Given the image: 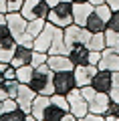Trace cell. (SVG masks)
<instances>
[{
	"instance_id": "5b68a950",
	"label": "cell",
	"mask_w": 119,
	"mask_h": 121,
	"mask_svg": "<svg viewBox=\"0 0 119 121\" xmlns=\"http://www.w3.org/2000/svg\"><path fill=\"white\" fill-rule=\"evenodd\" d=\"M47 20L59 28H67L69 24H73V0H63L59 4L51 6Z\"/></svg>"
},
{
	"instance_id": "7a4b0ae2",
	"label": "cell",
	"mask_w": 119,
	"mask_h": 121,
	"mask_svg": "<svg viewBox=\"0 0 119 121\" xmlns=\"http://www.w3.org/2000/svg\"><path fill=\"white\" fill-rule=\"evenodd\" d=\"M53 77H55V71L44 63V65L34 67L32 79H30L28 85L34 89L36 95H53V93H55V83H53Z\"/></svg>"
},
{
	"instance_id": "e575fe53",
	"label": "cell",
	"mask_w": 119,
	"mask_h": 121,
	"mask_svg": "<svg viewBox=\"0 0 119 121\" xmlns=\"http://www.w3.org/2000/svg\"><path fill=\"white\" fill-rule=\"evenodd\" d=\"M61 121H79V119H77V115H75V113L67 111V113L63 115V119H61Z\"/></svg>"
},
{
	"instance_id": "4316f807",
	"label": "cell",
	"mask_w": 119,
	"mask_h": 121,
	"mask_svg": "<svg viewBox=\"0 0 119 121\" xmlns=\"http://www.w3.org/2000/svg\"><path fill=\"white\" fill-rule=\"evenodd\" d=\"M105 121H119V103H115V101L109 103L107 113H105Z\"/></svg>"
},
{
	"instance_id": "1f68e13d",
	"label": "cell",
	"mask_w": 119,
	"mask_h": 121,
	"mask_svg": "<svg viewBox=\"0 0 119 121\" xmlns=\"http://www.w3.org/2000/svg\"><path fill=\"white\" fill-rule=\"evenodd\" d=\"M14 48H0V63H10L14 56Z\"/></svg>"
},
{
	"instance_id": "d590c367",
	"label": "cell",
	"mask_w": 119,
	"mask_h": 121,
	"mask_svg": "<svg viewBox=\"0 0 119 121\" xmlns=\"http://www.w3.org/2000/svg\"><path fill=\"white\" fill-rule=\"evenodd\" d=\"M105 4L109 6L111 10H119V0H105Z\"/></svg>"
},
{
	"instance_id": "ffe728a7",
	"label": "cell",
	"mask_w": 119,
	"mask_h": 121,
	"mask_svg": "<svg viewBox=\"0 0 119 121\" xmlns=\"http://www.w3.org/2000/svg\"><path fill=\"white\" fill-rule=\"evenodd\" d=\"M18 85H20V83H18L16 79H4V81L0 83V101L8 99V97H16Z\"/></svg>"
},
{
	"instance_id": "b9f144b4",
	"label": "cell",
	"mask_w": 119,
	"mask_h": 121,
	"mask_svg": "<svg viewBox=\"0 0 119 121\" xmlns=\"http://www.w3.org/2000/svg\"><path fill=\"white\" fill-rule=\"evenodd\" d=\"M0 111H2V101H0Z\"/></svg>"
},
{
	"instance_id": "f1b7e54d",
	"label": "cell",
	"mask_w": 119,
	"mask_h": 121,
	"mask_svg": "<svg viewBox=\"0 0 119 121\" xmlns=\"http://www.w3.org/2000/svg\"><path fill=\"white\" fill-rule=\"evenodd\" d=\"M48 59V52H43V51H34L32 52V63L30 65L32 67H38V65H44Z\"/></svg>"
},
{
	"instance_id": "ab89813d",
	"label": "cell",
	"mask_w": 119,
	"mask_h": 121,
	"mask_svg": "<svg viewBox=\"0 0 119 121\" xmlns=\"http://www.w3.org/2000/svg\"><path fill=\"white\" fill-rule=\"evenodd\" d=\"M4 22H6V14L0 12V24H4Z\"/></svg>"
},
{
	"instance_id": "603a6c76",
	"label": "cell",
	"mask_w": 119,
	"mask_h": 121,
	"mask_svg": "<svg viewBox=\"0 0 119 121\" xmlns=\"http://www.w3.org/2000/svg\"><path fill=\"white\" fill-rule=\"evenodd\" d=\"M32 71H34L32 65L16 67V81L18 83H30V79H32Z\"/></svg>"
},
{
	"instance_id": "83f0119b",
	"label": "cell",
	"mask_w": 119,
	"mask_h": 121,
	"mask_svg": "<svg viewBox=\"0 0 119 121\" xmlns=\"http://www.w3.org/2000/svg\"><path fill=\"white\" fill-rule=\"evenodd\" d=\"M109 97H111V101L119 103V71H115V73H113V85H111Z\"/></svg>"
},
{
	"instance_id": "484cf974",
	"label": "cell",
	"mask_w": 119,
	"mask_h": 121,
	"mask_svg": "<svg viewBox=\"0 0 119 121\" xmlns=\"http://www.w3.org/2000/svg\"><path fill=\"white\" fill-rule=\"evenodd\" d=\"M24 119H26V113L20 107L8 113H0V121H24Z\"/></svg>"
},
{
	"instance_id": "9c48e42d",
	"label": "cell",
	"mask_w": 119,
	"mask_h": 121,
	"mask_svg": "<svg viewBox=\"0 0 119 121\" xmlns=\"http://www.w3.org/2000/svg\"><path fill=\"white\" fill-rule=\"evenodd\" d=\"M67 101H69V111L71 113H75L77 115V119L81 121L83 117H85V113L89 111V105H87V99L83 97V93H81V89L79 87H75L73 91H69L67 95Z\"/></svg>"
},
{
	"instance_id": "2e32d148",
	"label": "cell",
	"mask_w": 119,
	"mask_h": 121,
	"mask_svg": "<svg viewBox=\"0 0 119 121\" xmlns=\"http://www.w3.org/2000/svg\"><path fill=\"white\" fill-rule=\"evenodd\" d=\"M32 52H34V48L28 47V44H16V48H14V56H12V60H10V65H12V67L30 65V63H32Z\"/></svg>"
},
{
	"instance_id": "5bb4252c",
	"label": "cell",
	"mask_w": 119,
	"mask_h": 121,
	"mask_svg": "<svg viewBox=\"0 0 119 121\" xmlns=\"http://www.w3.org/2000/svg\"><path fill=\"white\" fill-rule=\"evenodd\" d=\"M99 69H107V71H119V51L105 47L101 51V60H99Z\"/></svg>"
},
{
	"instance_id": "f546056e",
	"label": "cell",
	"mask_w": 119,
	"mask_h": 121,
	"mask_svg": "<svg viewBox=\"0 0 119 121\" xmlns=\"http://www.w3.org/2000/svg\"><path fill=\"white\" fill-rule=\"evenodd\" d=\"M14 109H18V103L14 97H8V99L2 101V111L0 113H8V111H14Z\"/></svg>"
},
{
	"instance_id": "7402d4cb",
	"label": "cell",
	"mask_w": 119,
	"mask_h": 121,
	"mask_svg": "<svg viewBox=\"0 0 119 121\" xmlns=\"http://www.w3.org/2000/svg\"><path fill=\"white\" fill-rule=\"evenodd\" d=\"M44 24H47V18H32V20H28V26H26L28 36H32V40H34V36L44 28Z\"/></svg>"
},
{
	"instance_id": "8fae6325",
	"label": "cell",
	"mask_w": 119,
	"mask_h": 121,
	"mask_svg": "<svg viewBox=\"0 0 119 121\" xmlns=\"http://www.w3.org/2000/svg\"><path fill=\"white\" fill-rule=\"evenodd\" d=\"M34 97H36V93H34L32 87H30L28 83H20V85H18V91H16V97H14V99H16L18 107H20L24 113H30Z\"/></svg>"
},
{
	"instance_id": "836d02e7",
	"label": "cell",
	"mask_w": 119,
	"mask_h": 121,
	"mask_svg": "<svg viewBox=\"0 0 119 121\" xmlns=\"http://www.w3.org/2000/svg\"><path fill=\"white\" fill-rule=\"evenodd\" d=\"M99 60H101V51H91L89 52V63L91 65H99Z\"/></svg>"
},
{
	"instance_id": "ac0fdd59",
	"label": "cell",
	"mask_w": 119,
	"mask_h": 121,
	"mask_svg": "<svg viewBox=\"0 0 119 121\" xmlns=\"http://www.w3.org/2000/svg\"><path fill=\"white\" fill-rule=\"evenodd\" d=\"M89 52H91V48L87 44H75V47L69 48L67 55L73 65H85V63H89Z\"/></svg>"
},
{
	"instance_id": "60d3db41",
	"label": "cell",
	"mask_w": 119,
	"mask_h": 121,
	"mask_svg": "<svg viewBox=\"0 0 119 121\" xmlns=\"http://www.w3.org/2000/svg\"><path fill=\"white\" fill-rule=\"evenodd\" d=\"M73 2H89V0H73Z\"/></svg>"
},
{
	"instance_id": "277c9868",
	"label": "cell",
	"mask_w": 119,
	"mask_h": 121,
	"mask_svg": "<svg viewBox=\"0 0 119 121\" xmlns=\"http://www.w3.org/2000/svg\"><path fill=\"white\" fill-rule=\"evenodd\" d=\"M83 93V97L87 99V105H89V111L93 113H101V115H105L107 113V107H109L111 103V97L109 93H101V91L93 89L91 85H85V87H79Z\"/></svg>"
},
{
	"instance_id": "4fadbf2b",
	"label": "cell",
	"mask_w": 119,
	"mask_h": 121,
	"mask_svg": "<svg viewBox=\"0 0 119 121\" xmlns=\"http://www.w3.org/2000/svg\"><path fill=\"white\" fill-rule=\"evenodd\" d=\"M111 85H113V71H107V69H97L93 81H91V87L101 93H109Z\"/></svg>"
},
{
	"instance_id": "ba28073f",
	"label": "cell",
	"mask_w": 119,
	"mask_h": 121,
	"mask_svg": "<svg viewBox=\"0 0 119 121\" xmlns=\"http://www.w3.org/2000/svg\"><path fill=\"white\" fill-rule=\"evenodd\" d=\"M48 10H51V6L47 0H24L20 12L26 20H32V18H47Z\"/></svg>"
},
{
	"instance_id": "d4e9b609",
	"label": "cell",
	"mask_w": 119,
	"mask_h": 121,
	"mask_svg": "<svg viewBox=\"0 0 119 121\" xmlns=\"http://www.w3.org/2000/svg\"><path fill=\"white\" fill-rule=\"evenodd\" d=\"M105 44L113 51H119V32L113 28H105Z\"/></svg>"
},
{
	"instance_id": "44dd1931",
	"label": "cell",
	"mask_w": 119,
	"mask_h": 121,
	"mask_svg": "<svg viewBox=\"0 0 119 121\" xmlns=\"http://www.w3.org/2000/svg\"><path fill=\"white\" fill-rule=\"evenodd\" d=\"M16 39L12 36V32H10L8 24H0V48H14L16 47Z\"/></svg>"
},
{
	"instance_id": "9a60e30c",
	"label": "cell",
	"mask_w": 119,
	"mask_h": 121,
	"mask_svg": "<svg viewBox=\"0 0 119 121\" xmlns=\"http://www.w3.org/2000/svg\"><path fill=\"white\" fill-rule=\"evenodd\" d=\"M93 8L95 6L91 2H73V22L79 26H85L89 14L93 12Z\"/></svg>"
},
{
	"instance_id": "8992f818",
	"label": "cell",
	"mask_w": 119,
	"mask_h": 121,
	"mask_svg": "<svg viewBox=\"0 0 119 121\" xmlns=\"http://www.w3.org/2000/svg\"><path fill=\"white\" fill-rule=\"evenodd\" d=\"M113 10L109 8V6L103 2V4H97L93 8V12L89 14V18H87V28H89V32H105L107 28V22H109V16Z\"/></svg>"
},
{
	"instance_id": "d6986e66",
	"label": "cell",
	"mask_w": 119,
	"mask_h": 121,
	"mask_svg": "<svg viewBox=\"0 0 119 121\" xmlns=\"http://www.w3.org/2000/svg\"><path fill=\"white\" fill-rule=\"evenodd\" d=\"M47 65L51 67L55 73H57V71H73V69H75V65L71 63L69 55H48Z\"/></svg>"
},
{
	"instance_id": "52a82bcc",
	"label": "cell",
	"mask_w": 119,
	"mask_h": 121,
	"mask_svg": "<svg viewBox=\"0 0 119 121\" xmlns=\"http://www.w3.org/2000/svg\"><path fill=\"white\" fill-rule=\"evenodd\" d=\"M91 35L93 32H89V28L87 26H79V24H69L67 28H65V43H67V47H75V44H89L91 40Z\"/></svg>"
},
{
	"instance_id": "74e56055",
	"label": "cell",
	"mask_w": 119,
	"mask_h": 121,
	"mask_svg": "<svg viewBox=\"0 0 119 121\" xmlns=\"http://www.w3.org/2000/svg\"><path fill=\"white\" fill-rule=\"evenodd\" d=\"M6 65H8V63H0V83L4 81V69H6Z\"/></svg>"
},
{
	"instance_id": "d6a6232c",
	"label": "cell",
	"mask_w": 119,
	"mask_h": 121,
	"mask_svg": "<svg viewBox=\"0 0 119 121\" xmlns=\"http://www.w3.org/2000/svg\"><path fill=\"white\" fill-rule=\"evenodd\" d=\"M24 0H8V12H20Z\"/></svg>"
},
{
	"instance_id": "f35d334b",
	"label": "cell",
	"mask_w": 119,
	"mask_h": 121,
	"mask_svg": "<svg viewBox=\"0 0 119 121\" xmlns=\"http://www.w3.org/2000/svg\"><path fill=\"white\" fill-rule=\"evenodd\" d=\"M89 2H91V4H93V6H97V4H103L105 0H89Z\"/></svg>"
},
{
	"instance_id": "3957f363",
	"label": "cell",
	"mask_w": 119,
	"mask_h": 121,
	"mask_svg": "<svg viewBox=\"0 0 119 121\" xmlns=\"http://www.w3.org/2000/svg\"><path fill=\"white\" fill-rule=\"evenodd\" d=\"M6 24H8L10 32H12V36L16 39L18 44L32 47V36H28V32H26L28 20L22 16V12H6Z\"/></svg>"
},
{
	"instance_id": "4dcf8cb0",
	"label": "cell",
	"mask_w": 119,
	"mask_h": 121,
	"mask_svg": "<svg viewBox=\"0 0 119 121\" xmlns=\"http://www.w3.org/2000/svg\"><path fill=\"white\" fill-rule=\"evenodd\" d=\"M107 28H113L119 32V10H113L109 16V22H107Z\"/></svg>"
},
{
	"instance_id": "6da1fadb",
	"label": "cell",
	"mask_w": 119,
	"mask_h": 121,
	"mask_svg": "<svg viewBox=\"0 0 119 121\" xmlns=\"http://www.w3.org/2000/svg\"><path fill=\"white\" fill-rule=\"evenodd\" d=\"M69 111V101L65 95H36L32 101L30 113L36 121H61L63 115Z\"/></svg>"
},
{
	"instance_id": "cb8c5ba5",
	"label": "cell",
	"mask_w": 119,
	"mask_h": 121,
	"mask_svg": "<svg viewBox=\"0 0 119 121\" xmlns=\"http://www.w3.org/2000/svg\"><path fill=\"white\" fill-rule=\"evenodd\" d=\"M87 47H89L91 51H103V48L107 47L105 44V32H93Z\"/></svg>"
},
{
	"instance_id": "e0dca14e",
	"label": "cell",
	"mask_w": 119,
	"mask_h": 121,
	"mask_svg": "<svg viewBox=\"0 0 119 121\" xmlns=\"http://www.w3.org/2000/svg\"><path fill=\"white\" fill-rule=\"evenodd\" d=\"M69 47L65 43V28H55V36H53V43L48 47V55H67Z\"/></svg>"
},
{
	"instance_id": "30bf717a",
	"label": "cell",
	"mask_w": 119,
	"mask_h": 121,
	"mask_svg": "<svg viewBox=\"0 0 119 121\" xmlns=\"http://www.w3.org/2000/svg\"><path fill=\"white\" fill-rule=\"evenodd\" d=\"M53 83H55V93H59V95H67L69 91H73L77 87L73 71H57L55 77H53Z\"/></svg>"
},
{
	"instance_id": "7c38bea8",
	"label": "cell",
	"mask_w": 119,
	"mask_h": 121,
	"mask_svg": "<svg viewBox=\"0 0 119 121\" xmlns=\"http://www.w3.org/2000/svg\"><path fill=\"white\" fill-rule=\"evenodd\" d=\"M99 67L97 65H91V63H85V65H75L73 73H75V81H77V87H85V85H91L95 73H97Z\"/></svg>"
},
{
	"instance_id": "8d00e7d4",
	"label": "cell",
	"mask_w": 119,
	"mask_h": 121,
	"mask_svg": "<svg viewBox=\"0 0 119 121\" xmlns=\"http://www.w3.org/2000/svg\"><path fill=\"white\" fill-rule=\"evenodd\" d=\"M0 12L2 14L8 12V0H0Z\"/></svg>"
}]
</instances>
